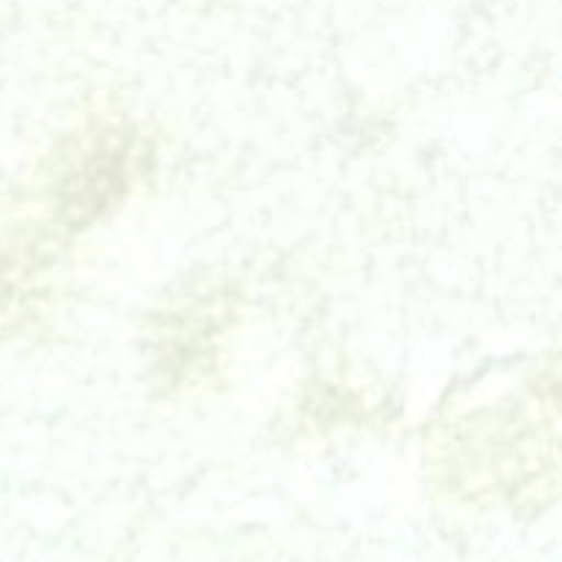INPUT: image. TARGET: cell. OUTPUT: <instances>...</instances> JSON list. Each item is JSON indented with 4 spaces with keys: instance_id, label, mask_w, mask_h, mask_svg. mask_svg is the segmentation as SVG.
Instances as JSON below:
<instances>
[{
    "instance_id": "1",
    "label": "cell",
    "mask_w": 562,
    "mask_h": 562,
    "mask_svg": "<svg viewBox=\"0 0 562 562\" xmlns=\"http://www.w3.org/2000/svg\"><path fill=\"white\" fill-rule=\"evenodd\" d=\"M558 439V368L532 360L450 390L428 428V453L461 481L519 486L554 475Z\"/></svg>"
},
{
    "instance_id": "2",
    "label": "cell",
    "mask_w": 562,
    "mask_h": 562,
    "mask_svg": "<svg viewBox=\"0 0 562 562\" xmlns=\"http://www.w3.org/2000/svg\"><path fill=\"white\" fill-rule=\"evenodd\" d=\"M132 137L121 130H104L93 137L80 162L58 184V214L55 217L71 231L97 223L126 190Z\"/></svg>"
}]
</instances>
